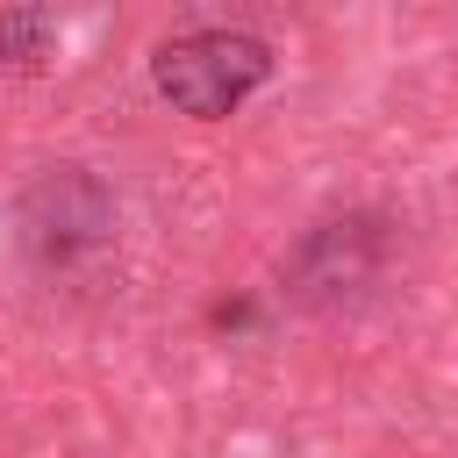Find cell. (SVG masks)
<instances>
[{
  "instance_id": "obj_1",
  "label": "cell",
  "mask_w": 458,
  "mask_h": 458,
  "mask_svg": "<svg viewBox=\"0 0 458 458\" xmlns=\"http://www.w3.org/2000/svg\"><path fill=\"white\" fill-rule=\"evenodd\" d=\"M394 272H401V215L386 208H336L308 222L272 265L279 301L315 322H358L394 293Z\"/></svg>"
},
{
  "instance_id": "obj_2",
  "label": "cell",
  "mask_w": 458,
  "mask_h": 458,
  "mask_svg": "<svg viewBox=\"0 0 458 458\" xmlns=\"http://www.w3.org/2000/svg\"><path fill=\"white\" fill-rule=\"evenodd\" d=\"M114 229H122V208H114V186L93 172V165H43L21 193H14V250L36 279H86L114 258Z\"/></svg>"
},
{
  "instance_id": "obj_3",
  "label": "cell",
  "mask_w": 458,
  "mask_h": 458,
  "mask_svg": "<svg viewBox=\"0 0 458 458\" xmlns=\"http://www.w3.org/2000/svg\"><path fill=\"white\" fill-rule=\"evenodd\" d=\"M272 43L258 29H179L150 50V86L172 114L222 122L272 79Z\"/></svg>"
},
{
  "instance_id": "obj_4",
  "label": "cell",
  "mask_w": 458,
  "mask_h": 458,
  "mask_svg": "<svg viewBox=\"0 0 458 458\" xmlns=\"http://www.w3.org/2000/svg\"><path fill=\"white\" fill-rule=\"evenodd\" d=\"M57 50V14L50 7H7L0 14V64L7 72H36Z\"/></svg>"
}]
</instances>
